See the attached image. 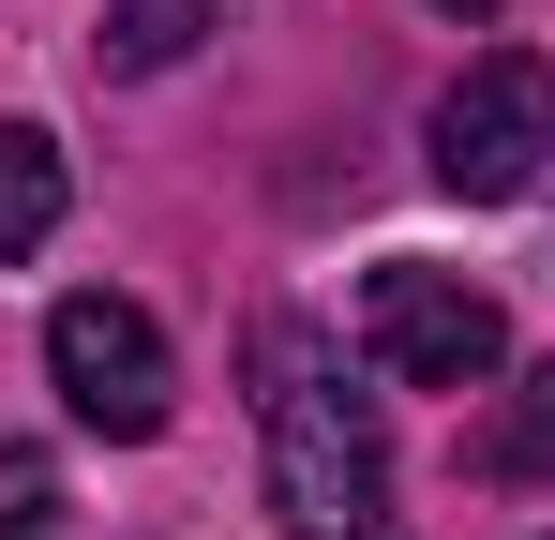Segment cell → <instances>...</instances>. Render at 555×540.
Returning a JSON list of instances; mask_svg holds the SVG:
<instances>
[{"instance_id": "cell-6", "label": "cell", "mask_w": 555, "mask_h": 540, "mask_svg": "<svg viewBox=\"0 0 555 540\" xmlns=\"http://www.w3.org/2000/svg\"><path fill=\"white\" fill-rule=\"evenodd\" d=\"M210 30H225V0H105L91 61H105V76H120V90H135V76H166V61H195Z\"/></svg>"}, {"instance_id": "cell-1", "label": "cell", "mask_w": 555, "mask_h": 540, "mask_svg": "<svg viewBox=\"0 0 555 540\" xmlns=\"http://www.w3.org/2000/svg\"><path fill=\"white\" fill-rule=\"evenodd\" d=\"M256 436H271V511L285 540H390V436L346 390L331 331L256 316Z\"/></svg>"}, {"instance_id": "cell-8", "label": "cell", "mask_w": 555, "mask_h": 540, "mask_svg": "<svg viewBox=\"0 0 555 540\" xmlns=\"http://www.w3.org/2000/svg\"><path fill=\"white\" fill-rule=\"evenodd\" d=\"M0 540H61V496H46V465H0Z\"/></svg>"}, {"instance_id": "cell-9", "label": "cell", "mask_w": 555, "mask_h": 540, "mask_svg": "<svg viewBox=\"0 0 555 540\" xmlns=\"http://www.w3.org/2000/svg\"><path fill=\"white\" fill-rule=\"evenodd\" d=\"M436 15H495V0H436Z\"/></svg>"}, {"instance_id": "cell-5", "label": "cell", "mask_w": 555, "mask_h": 540, "mask_svg": "<svg viewBox=\"0 0 555 540\" xmlns=\"http://www.w3.org/2000/svg\"><path fill=\"white\" fill-rule=\"evenodd\" d=\"M61 195H76V180H61V136L0 105V270H15V256H46V241H61Z\"/></svg>"}, {"instance_id": "cell-3", "label": "cell", "mask_w": 555, "mask_h": 540, "mask_svg": "<svg viewBox=\"0 0 555 540\" xmlns=\"http://www.w3.org/2000/svg\"><path fill=\"white\" fill-rule=\"evenodd\" d=\"M361 346L375 375H405V390H480L495 360H511V316H495V285H465L436 256H375L361 270Z\"/></svg>"}, {"instance_id": "cell-7", "label": "cell", "mask_w": 555, "mask_h": 540, "mask_svg": "<svg viewBox=\"0 0 555 540\" xmlns=\"http://www.w3.org/2000/svg\"><path fill=\"white\" fill-rule=\"evenodd\" d=\"M480 480H511V496L555 480V360H526V375H511V406L480 421Z\"/></svg>"}, {"instance_id": "cell-4", "label": "cell", "mask_w": 555, "mask_h": 540, "mask_svg": "<svg viewBox=\"0 0 555 540\" xmlns=\"http://www.w3.org/2000/svg\"><path fill=\"white\" fill-rule=\"evenodd\" d=\"M46 375H61V406L91 421V436H166L181 421V360H166V331L135 316V300H105V285H76L61 316H46Z\"/></svg>"}, {"instance_id": "cell-2", "label": "cell", "mask_w": 555, "mask_h": 540, "mask_svg": "<svg viewBox=\"0 0 555 540\" xmlns=\"http://www.w3.org/2000/svg\"><path fill=\"white\" fill-rule=\"evenodd\" d=\"M541 166H555V61L541 46L465 61L436 90V180H451L465 210H511V195H541Z\"/></svg>"}]
</instances>
